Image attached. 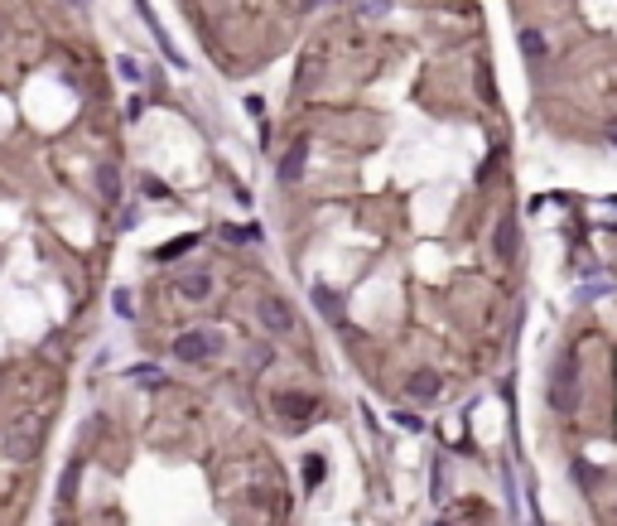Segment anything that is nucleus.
I'll return each mask as SVG.
<instances>
[{"label": "nucleus", "instance_id": "f257e3e1", "mask_svg": "<svg viewBox=\"0 0 617 526\" xmlns=\"http://www.w3.org/2000/svg\"><path fill=\"white\" fill-rule=\"evenodd\" d=\"M256 314H261V323H266L270 333H290V328H295V309H290L280 295H261V300H256Z\"/></svg>", "mask_w": 617, "mask_h": 526}, {"label": "nucleus", "instance_id": "f03ea898", "mask_svg": "<svg viewBox=\"0 0 617 526\" xmlns=\"http://www.w3.org/2000/svg\"><path fill=\"white\" fill-rule=\"evenodd\" d=\"M217 343L207 338V333H184V338H174V357H184V362H198V357H207Z\"/></svg>", "mask_w": 617, "mask_h": 526}, {"label": "nucleus", "instance_id": "7ed1b4c3", "mask_svg": "<svg viewBox=\"0 0 617 526\" xmlns=\"http://www.w3.org/2000/svg\"><path fill=\"white\" fill-rule=\"evenodd\" d=\"M304 174V145H295L290 155H285V164H280V179L290 184V179H299Z\"/></svg>", "mask_w": 617, "mask_h": 526}, {"label": "nucleus", "instance_id": "20e7f679", "mask_svg": "<svg viewBox=\"0 0 617 526\" xmlns=\"http://www.w3.org/2000/svg\"><path fill=\"white\" fill-rule=\"evenodd\" d=\"M179 290H184V300H207V290H212V285H207V275H189Z\"/></svg>", "mask_w": 617, "mask_h": 526}, {"label": "nucleus", "instance_id": "39448f33", "mask_svg": "<svg viewBox=\"0 0 617 526\" xmlns=\"http://www.w3.org/2000/svg\"><path fill=\"white\" fill-rule=\"evenodd\" d=\"M116 194H121V184H116V169H111V164H102V198H106V203H116Z\"/></svg>", "mask_w": 617, "mask_h": 526}, {"label": "nucleus", "instance_id": "423d86ee", "mask_svg": "<svg viewBox=\"0 0 617 526\" xmlns=\"http://www.w3.org/2000/svg\"><path fill=\"white\" fill-rule=\"evenodd\" d=\"M521 44H525V53H530V58H540V53H545V39H540V34H530V29L521 34Z\"/></svg>", "mask_w": 617, "mask_h": 526}, {"label": "nucleus", "instance_id": "0eeeda50", "mask_svg": "<svg viewBox=\"0 0 617 526\" xmlns=\"http://www.w3.org/2000/svg\"><path fill=\"white\" fill-rule=\"evenodd\" d=\"M308 5H318V0H308Z\"/></svg>", "mask_w": 617, "mask_h": 526}]
</instances>
